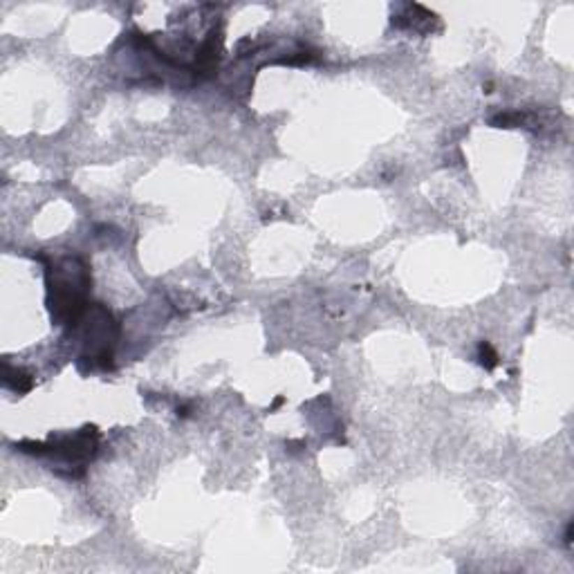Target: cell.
<instances>
[{"mask_svg":"<svg viewBox=\"0 0 574 574\" xmlns=\"http://www.w3.org/2000/svg\"><path fill=\"white\" fill-rule=\"evenodd\" d=\"M478 361H480V366H485L487 370L496 368V364H498V355H496V350L492 348V344L483 341L480 346H478Z\"/></svg>","mask_w":574,"mask_h":574,"instance_id":"obj_5","label":"cell"},{"mask_svg":"<svg viewBox=\"0 0 574 574\" xmlns=\"http://www.w3.org/2000/svg\"><path fill=\"white\" fill-rule=\"evenodd\" d=\"M117 339V325L112 314L101 305H94L90 312V323L86 330V355L92 366L110 368L112 366V346Z\"/></svg>","mask_w":574,"mask_h":574,"instance_id":"obj_2","label":"cell"},{"mask_svg":"<svg viewBox=\"0 0 574 574\" xmlns=\"http://www.w3.org/2000/svg\"><path fill=\"white\" fill-rule=\"evenodd\" d=\"M5 386L7 388H12L14 392H18V395H23V392L31 390V386H34V381H31V377L25 373L23 368H12L9 364H5Z\"/></svg>","mask_w":574,"mask_h":574,"instance_id":"obj_4","label":"cell"},{"mask_svg":"<svg viewBox=\"0 0 574 574\" xmlns=\"http://www.w3.org/2000/svg\"><path fill=\"white\" fill-rule=\"evenodd\" d=\"M566 545H572V523L566 529Z\"/></svg>","mask_w":574,"mask_h":574,"instance_id":"obj_6","label":"cell"},{"mask_svg":"<svg viewBox=\"0 0 574 574\" xmlns=\"http://www.w3.org/2000/svg\"><path fill=\"white\" fill-rule=\"evenodd\" d=\"M189 415V409L182 406V409H177V418H186Z\"/></svg>","mask_w":574,"mask_h":574,"instance_id":"obj_7","label":"cell"},{"mask_svg":"<svg viewBox=\"0 0 574 574\" xmlns=\"http://www.w3.org/2000/svg\"><path fill=\"white\" fill-rule=\"evenodd\" d=\"M97 440H99L97 427H83L79 433L68 435V438L52 440L47 444V453L59 455L68 466H79V469H83V464L97 453Z\"/></svg>","mask_w":574,"mask_h":574,"instance_id":"obj_3","label":"cell"},{"mask_svg":"<svg viewBox=\"0 0 574 574\" xmlns=\"http://www.w3.org/2000/svg\"><path fill=\"white\" fill-rule=\"evenodd\" d=\"M90 287L88 267L79 258H63L47 270V305L52 321L74 325L86 312Z\"/></svg>","mask_w":574,"mask_h":574,"instance_id":"obj_1","label":"cell"}]
</instances>
